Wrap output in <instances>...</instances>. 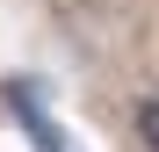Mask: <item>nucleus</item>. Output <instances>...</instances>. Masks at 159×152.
I'll return each instance as SVG.
<instances>
[{
	"label": "nucleus",
	"instance_id": "f257e3e1",
	"mask_svg": "<svg viewBox=\"0 0 159 152\" xmlns=\"http://www.w3.org/2000/svg\"><path fill=\"white\" fill-rule=\"evenodd\" d=\"M130 138L145 152H159V94H138V109H130Z\"/></svg>",
	"mask_w": 159,
	"mask_h": 152
},
{
	"label": "nucleus",
	"instance_id": "f03ea898",
	"mask_svg": "<svg viewBox=\"0 0 159 152\" xmlns=\"http://www.w3.org/2000/svg\"><path fill=\"white\" fill-rule=\"evenodd\" d=\"M65 152H72V145H65Z\"/></svg>",
	"mask_w": 159,
	"mask_h": 152
}]
</instances>
